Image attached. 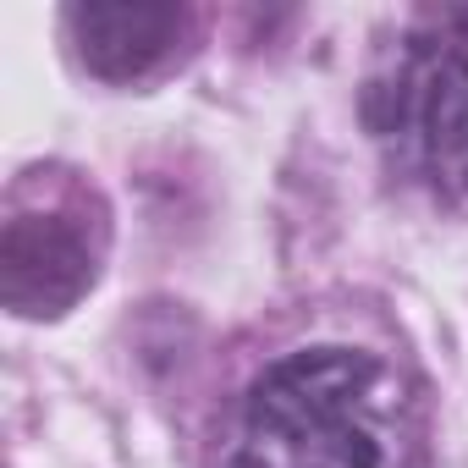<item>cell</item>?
Listing matches in <instances>:
<instances>
[{
  "label": "cell",
  "instance_id": "obj_1",
  "mask_svg": "<svg viewBox=\"0 0 468 468\" xmlns=\"http://www.w3.org/2000/svg\"><path fill=\"white\" fill-rule=\"evenodd\" d=\"M424 397L369 347H303L271 364L231 413L220 468H419Z\"/></svg>",
  "mask_w": 468,
  "mask_h": 468
},
{
  "label": "cell",
  "instance_id": "obj_2",
  "mask_svg": "<svg viewBox=\"0 0 468 468\" xmlns=\"http://www.w3.org/2000/svg\"><path fill=\"white\" fill-rule=\"evenodd\" d=\"M369 133L391 171L435 198H468V12H424L369 78Z\"/></svg>",
  "mask_w": 468,
  "mask_h": 468
},
{
  "label": "cell",
  "instance_id": "obj_4",
  "mask_svg": "<svg viewBox=\"0 0 468 468\" xmlns=\"http://www.w3.org/2000/svg\"><path fill=\"white\" fill-rule=\"evenodd\" d=\"M67 23L83 67L111 83H133L171 61L193 28L182 6H78Z\"/></svg>",
  "mask_w": 468,
  "mask_h": 468
},
{
  "label": "cell",
  "instance_id": "obj_3",
  "mask_svg": "<svg viewBox=\"0 0 468 468\" xmlns=\"http://www.w3.org/2000/svg\"><path fill=\"white\" fill-rule=\"evenodd\" d=\"M105 209L78 182H23L0 238V292L28 320L67 314L100 276Z\"/></svg>",
  "mask_w": 468,
  "mask_h": 468
}]
</instances>
